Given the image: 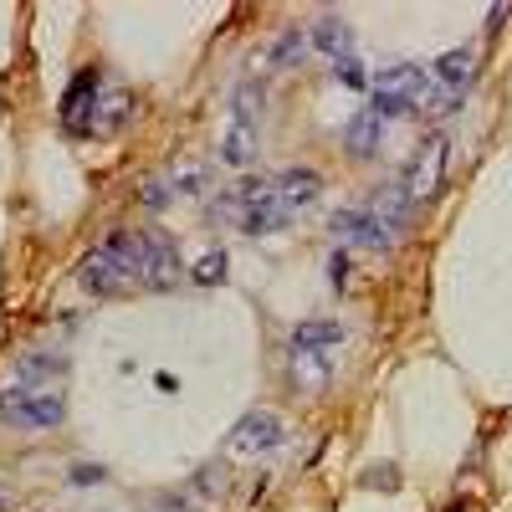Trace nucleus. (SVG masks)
Wrapping results in <instances>:
<instances>
[{
	"label": "nucleus",
	"mask_w": 512,
	"mask_h": 512,
	"mask_svg": "<svg viewBox=\"0 0 512 512\" xmlns=\"http://www.w3.org/2000/svg\"><path fill=\"white\" fill-rule=\"evenodd\" d=\"M103 88H108L103 67H82L67 82V93H62V128H67V134H77V139L108 134V128H118L128 113H134V98H128V93L103 98Z\"/></svg>",
	"instance_id": "nucleus-1"
},
{
	"label": "nucleus",
	"mask_w": 512,
	"mask_h": 512,
	"mask_svg": "<svg viewBox=\"0 0 512 512\" xmlns=\"http://www.w3.org/2000/svg\"><path fill=\"white\" fill-rule=\"evenodd\" d=\"M77 282L93 297H118L144 287V231H113L103 246H93L77 267Z\"/></svg>",
	"instance_id": "nucleus-2"
},
{
	"label": "nucleus",
	"mask_w": 512,
	"mask_h": 512,
	"mask_svg": "<svg viewBox=\"0 0 512 512\" xmlns=\"http://www.w3.org/2000/svg\"><path fill=\"white\" fill-rule=\"evenodd\" d=\"M369 93H374L369 113H379L384 123H390V118H400V113H420L425 93H431V77H425L415 62H395V67H384V72L369 82Z\"/></svg>",
	"instance_id": "nucleus-3"
},
{
	"label": "nucleus",
	"mask_w": 512,
	"mask_h": 512,
	"mask_svg": "<svg viewBox=\"0 0 512 512\" xmlns=\"http://www.w3.org/2000/svg\"><path fill=\"white\" fill-rule=\"evenodd\" d=\"M256 128H262V82H241L236 103H231V123L221 134V159L226 164H251L256 159Z\"/></svg>",
	"instance_id": "nucleus-4"
},
{
	"label": "nucleus",
	"mask_w": 512,
	"mask_h": 512,
	"mask_svg": "<svg viewBox=\"0 0 512 512\" xmlns=\"http://www.w3.org/2000/svg\"><path fill=\"white\" fill-rule=\"evenodd\" d=\"M0 420L21 425V431H57L67 420V400L57 390H6L0 395Z\"/></svg>",
	"instance_id": "nucleus-5"
},
{
	"label": "nucleus",
	"mask_w": 512,
	"mask_h": 512,
	"mask_svg": "<svg viewBox=\"0 0 512 512\" xmlns=\"http://www.w3.org/2000/svg\"><path fill=\"white\" fill-rule=\"evenodd\" d=\"M446 159H451V139H446V134L420 139V149L410 154L405 175H400L405 195H410V200H431V195L441 190V180H446Z\"/></svg>",
	"instance_id": "nucleus-6"
},
{
	"label": "nucleus",
	"mask_w": 512,
	"mask_h": 512,
	"mask_svg": "<svg viewBox=\"0 0 512 512\" xmlns=\"http://www.w3.org/2000/svg\"><path fill=\"white\" fill-rule=\"evenodd\" d=\"M282 441H287V425L277 410H246L231 431V451H241V456H267Z\"/></svg>",
	"instance_id": "nucleus-7"
},
{
	"label": "nucleus",
	"mask_w": 512,
	"mask_h": 512,
	"mask_svg": "<svg viewBox=\"0 0 512 512\" xmlns=\"http://www.w3.org/2000/svg\"><path fill=\"white\" fill-rule=\"evenodd\" d=\"M333 241H344V246H364V251H390V231H384L364 205H344V210H333V221H328Z\"/></svg>",
	"instance_id": "nucleus-8"
},
{
	"label": "nucleus",
	"mask_w": 512,
	"mask_h": 512,
	"mask_svg": "<svg viewBox=\"0 0 512 512\" xmlns=\"http://www.w3.org/2000/svg\"><path fill=\"white\" fill-rule=\"evenodd\" d=\"M272 190H277V200L287 205V216H303L308 205H318V195H323V175L318 169H282V175H272Z\"/></svg>",
	"instance_id": "nucleus-9"
},
{
	"label": "nucleus",
	"mask_w": 512,
	"mask_h": 512,
	"mask_svg": "<svg viewBox=\"0 0 512 512\" xmlns=\"http://www.w3.org/2000/svg\"><path fill=\"white\" fill-rule=\"evenodd\" d=\"M364 210L384 226V231H405L410 226V216H415V200L405 195V185L400 180H390V185H379V190H369V200H364Z\"/></svg>",
	"instance_id": "nucleus-10"
},
{
	"label": "nucleus",
	"mask_w": 512,
	"mask_h": 512,
	"mask_svg": "<svg viewBox=\"0 0 512 512\" xmlns=\"http://www.w3.org/2000/svg\"><path fill=\"white\" fill-rule=\"evenodd\" d=\"M344 338V323H297L287 333V354H338Z\"/></svg>",
	"instance_id": "nucleus-11"
},
{
	"label": "nucleus",
	"mask_w": 512,
	"mask_h": 512,
	"mask_svg": "<svg viewBox=\"0 0 512 512\" xmlns=\"http://www.w3.org/2000/svg\"><path fill=\"white\" fill-rule=\"evenodd\" d=\"M308 41L328 57V62H344V57H354V31H349V21L344 16H318L313 21V31H308Z\"/></svg>",
	"instance_id": "nucleus-12"
},
{
	"label": "nucleus",
	"mask_w": 512,
	"mask_h": 512,
	"mask_svg": "<svg viewBox=\"0 0 512 512\" xmlns=\"http://www.w3.org/2000/svg\"><path fill=\"white\" fill-rule=\"evenodd\" d=\"M379 139H384V118L379 113H354L349 118V128H344V144H349V154L354 159H374L379 154Z\"/></svg>",
	"instance_id": "nucleus-13"
},
{
	"label": "nucleus",
	"mask_w": 512,
	"mask_h": 512,
	"mask_svg": "<svg viewBox=\"0 0 512 512\" xmlns=\"http://www.w3.org/2000/svg\"><path fill=\"white\" fill-rule=\"evenodd\" d=\"M436 77H441V88L466 93V88H472V77H477V52H472V47H456V52H446V57L436 62Z\"/></svg>",
	"instance_id": "nucleus-14"
},
{
	"label": "nucleus",
	"mask_w": 512,
	"mask_h": 512,
	"mask_svg": "<svg viewBox=\"0 0 512 512\" xmlns=\"http://www.w3.org/2000/svg\"><path fill=\"white\" fill-rule=\"evenodd\" d=\"M333 374V354H292V379L297 390H323Z\"/></svg>",
	"instance_id": "nucleus-15"
},
{
	"label": "nucleus",
	"mask_w": 512,
	"mask_h": 512,
	"mask_svg": "<svg viewBox=\"0 0 512 512\" xmlns=\"http://www.w3.org/2000/svg\"><path fill=\"white\" fill-rule=\"evenodd\" d=\"M308 47H313V41H308V31H297V26H292V31H282V36L272 41V62H277V67H292V62L303 57Z\"/></svg>",
	"instance_id": "nucleus-16"
},
{
	"label": "nucleus",
	"mask_w": 512,
	"mask_h": 512,
	"mask_svg": "<svg viewBox=\"0 0 512 512\" xmlns=\"http://www.w3.org/2000/svg\"><path fill=\"white\" fill-rule=\"evenodd\" d=\"M164 185H169V195H195V190L205 185V169H200V164H185V169H175Z\"/></svg>",
	"instance_id": "nucleus-17"
},
{
	"label": "nucleus",
	"mask_w": 512,
	"mask_h": 512,
	"mask_svg": "<svg viewBox=\"0 0 512 512\" xmlns=\"http://www.w3.org/2000/svg\"><path fill=\"white\" fill-rule=\"evenodd\" d=\"M195 282H226V251H205L200 262H195Z\"/></svg>",
	"instance_id": "nucleus-18"
},
{
	"label": "nucleus",
	"mask_w": 512,
	"mask_h": 512,
	"mask_svg": "<svg viewBox=\"0 0 512 512\" xmlns=\"http://www.w3.org/2000/svg\"><path fill=\"white\" fill-rule=\"evenodd\" d=\"M31 374H67V359L62 354H36V359H21V379Z\"/></svg>",
	"instance_id": "nucleus-19"
},
{
	"label": "nucleus",
	"mask_w": 512,
	"mask_h": 512,
	"mask_svg": "<svg viewBox=\"0 0 512 512\" xmlns=\"http://www.w3.org/2000/svg\"><path fill=\"white\" fill-rule=\"evenodd\" d=\"M333 77L344 82V88H369V77H364L359 57H344V62H333Z\"/></svg>",
	"instance_id": "nucleus-20"
},
{
	"label": "nucleus",
	"mask_w": 512,
	"mask_h": 512,
	"mask_svg": "<svg viewBox=\"0 0 512 512\" xmlns=\"http://www.w3.org/2000/svg\"><path fill=\"white\" fill-rule=\"evenodd\" d=\"M364 487H384V492H395V487H400V477H395V466H369V477H364Z\"/></svg>",
	"instance_id": "nucleus-21"
},
{
	"label": "nucleus",
	"mask_w": 512,
	"mask_h": 512,
	"mask_svg": "<svg viewBox=\"0 0 512 512\" xmlns=\"http://www.w3.org/2000/svg\"><path fill=\"white\" fill-rule=\"evenodd\" d=\"M328 282H333V287H344V282H349V256H344V251H333V256H328Z\"/></svg>",
	"instance_id": "nucleus-22"
},
{
	"label": "nucleus",
	"mask_w": 512,
	"mask_h": 512,
	"mask_svg": "<svg viewBox=\"0 0 512 512\" xmlns=\"http://www.w3.org/2000/svg\"><path fill=\"white\" fill-rule=\"evenodd\" d=\"M103 477H108V472H103L98 461H93V466H88V461H82V466H72V487H88V482H103Z\"/></svg>",
	"instance_id": "nucleus-23"
},
{
	"label": "nucleus",
	"mask_w": 512,
	"mask_h": 512,
	"mask_svg": "<svg viewBox=\"0 0 512 512\" xmlns=\"http://www.w3.org/2000/svg\"><path fill=\"white\" fill-rule=\"evenodd\" d=\"M507 11H512V6H492V11H487V31H497V26L507 21Z\"/></svg>",
	"instance_id": "nucleus-24"
},
{
	"label": "nucleus",
	"mask_w": 512,
	"mask_h": 512,
	"mask_svg": "<svg viewBox=\"0 0 512 512\" xmlns=\"http://www.w3.org/2000/svg\"><path fill=\"white\" fill-rule=\"evenodd\" d=\"M0 512H6V487H0Z\"/></svg>",
	"instance_id": "nucleus-25"
}]
</instances>
